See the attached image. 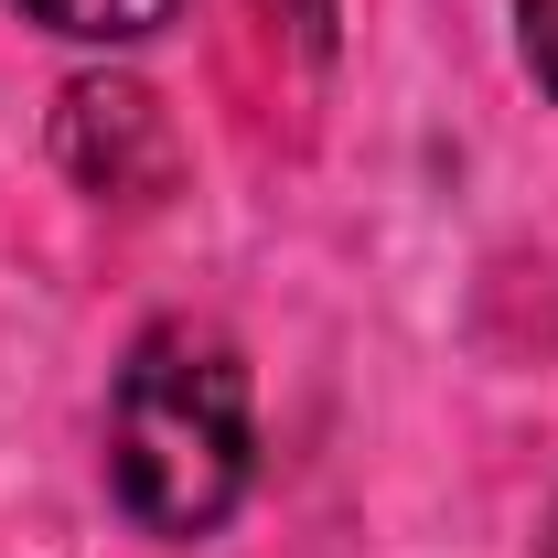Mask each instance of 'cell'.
I'll return each instance as SVG.
<instances>
[{
	"label": "cell",
	"mask_w": 558,
	"mask_h": 558,
	"mask_svg": "<svg viewBox=\"0 0 558 558\" xmlns=\"http://www.w3.org/2000/svg\"><path fill=\"white\" fill-rule=\"evenodd\" d=\"M548 558H558V537H548Z\"/></svg>",
	"instance_id": "8992f818"
},
{
	"label": "cell",
	"mask_w": 558,
	"mask_h": 558,
	"mask_svg": "<svg viewBox=\"0 0 558 558\" xmlns=\"http://www.w3.org/2000/svg\"><path fill=\"white\" fill-rule=\"evenodd\" d=\"M258 473L247 429V365L205 323H150L108 398V494L150 537H215Z\"/></svg>",
	"instance_id": "6da1fadb"
},
{
	"label": "cell",
	"mask_w": 558,
	"mask_h": 558,
	"mask_svg": "<svg viewBox=\"0 0 558 558\" xmlns=\"http://www.w3.org/2000/svg\"><path fill=\"white\" fill-rule=\"evenodd\" d=\"M258 11H269L301 54H323V44H333V0H258Z\"/></svg>",
	"instance_id": "5b68a950"
},
{
	"label": "cell",
	"mask_w": 558,
	"mask_h": 558,
	"mask_svg": "<svg viewBox=\"0 0 558 558\" xmlns=\"http://www.w3.org/2000/svg\"><path fill=\"white\" fill-rule=\"evenodd\" d=\"M22 22H44V33H65V44H140V33H161L183 0H11Z\"/></svg>",
	"instance_id": "3957f363"
},
{
	"label": "cell",
	"mask_w": 558,
	"mask_h": 558,
	"mask_svg": "<svg viewBox=\"0 0 558 558\" xmlns=\"http://www.w3.org/2000/svg\"><path fill=\"white\" fill-rule=\"evenodd\" d=\"M54 150H65V172L97 205H150V194H172V161H183L161 97L130 86V75H75L65 108H54Z\"/></svg>",
	"instance_id": "7a4b0ae2"
},
{
	"label": "cell",
	"mask_w": 558,
	"mask_h": 558,
	"mask_svg": "<svg viewBox=\"0 0 558 558\" xmlns=\"http://www.w3.org/2000/svg\"><path fill=\"white\" fill-rule=\"evenodd\" d=\"M515 44H526V65H537V86L558 97V0H515Z\"/></svg>",
	"instance_id": "277c9868"
}]
</instances>
